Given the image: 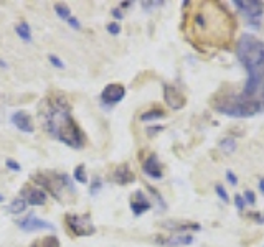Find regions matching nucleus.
<instances>
[{
	"label": "nucleus",
	"mask_w": 264,
	"mask_h": 247,
	"mask_svg": "<svg viewBox=\"0 0 264 247\" xmlns=\"http://www.w3.org/2000/svg\"><path fill=\"white\" fill-rule=\"evenodd\" d=\"M10 121H12V124L18 128V130L25 132V133H33V130H35L33 122H31L30 116L26 114L25 111H17V112H13L12 117H10Z\"/></svg>",
	"instance_id": "obj_14"
},
{
	"label": "nucleus",
	"mask_w": 264,
	"mask_h": 247,
	"mask_svg": "<svg viewBox=\"0 0 264 247\" xmlns=\"http://www.w3.org/2000/svg\"><path fill=\"white\" fill-rule=\"evenodd\" d=\"M164 99H165L167 106L174 111H180L187 104V99H185V96H183L182 91L179 88H175V86H170V84L164 86Z\"/></svg>",
	"instance_id": "obj_9"
},
{
	"label": "nucleus",
	"mask_w": 264,
	"mask_h": 247,
	"mask_svg": "<svg viewBox=\"0 0 264 247\" xmlns=\"http://www.w3.org/2000/svg\"><path fill=\"white\" fill-rule=\"evenodd\" d=\"M107 31H109L111 35H119L121 33V26H119V23L117 21H111V23H107Z\"/></svg>",
	"instance_id": "obj_28"
},
{
	"label": "nucleus",
	"mask_w": 264,
	"mask_h": 247,
	"mask_svg": "<svg viewBox=\"0 0 264 247\" xmlns=\"http://www.w3.org/2000/svg\"><path fill=\"white\" fill-rule=\"evenodd\" d=\"M15 223H17V226L21 231H25V233H35V231H40V229H50V231L55 229V226H53L51 223L36 218L35 214H30V216H26L23 219H17Z\"/></svg>",
	"instance_id": "obj_10"
},
{
	"label": "nucleus",
	"mask_w": 264,
	"mask_h": 247,
	"mask_svg": "<svg viewBox=\"0 0 264 247\" xmlns=\"http://www.w3.org/2000/svg\"><path fill=\"white\" fill-rule=\"evenodd\" d=\"M233 5L248 17V23L260 28V18L264 13V2L260 0H233Z\"/></svg>",
	"instance_id": "obj_6"
},
{
	"label": "nucleus",
	"mask_w": 264,
	"mask_h": 247,
	"mask_svg": "<svg viewBox=\"0 0 264 247\" xmlns=\"http://www.w3.org/2000/svg\"><path fill=\"white\" fill-rule=\"evenodd\" d=\"M149 209H152V203L147 200V196L142 191L134 193L131 198V211L134 213V216H142Z\"/></svg>",
	"instance_id": "obj_12"
},
{
	"label": "nucleus",
	"mask_w": 264,
	"mask_h": 247,
	"mask_svg": "<svg viewBox=\"0 0 264 247\" xmlns=\"http://www.w3.org/2000/svg\"><path fill=\"white\" fill-rule=\"evenodd\" d=\"M66 224L74 236H93L96 233V226L89 214H66Z\"/></svg>",
	"instance_id": "obj_7"
},
{
	"label": "nucleus",
	"mask_w": 264,
	"mask_h": 247,
	"mask_svg": "<svg viewBox=\"0 0 264 247\" xmlns=\"http://www.w3.org/2000/svg\"><path fill=\"white\" fill-rule=\"evenodd\" d=\"M215 191H217V195H218V198L222 200L223 203H228L230 201V196H228V193H226V190H225V186L223 185H215Z\"/></svg>",
	"instance_id": "obj_27"
},
{
	"label": "nucleus",
	"mask_w": 264,
	"mask_h": 247,
	"mask_svg": "<svg viewBox=\"0 0 264 247\" xmlns=\"http://www.w3.org/2000/svg\"><path fill=\"white\" fill-rule=\"evenodd\" d=\"M226 180H228L230 183L233 185V186H236V185H238V178H236V175H235V173H233V171H231V170H226Z\"/></svg>",
	"instance_id": "obj_34"
},
{
	"label": "nucleus",
	"mask_w": 264,
	"mask_h": 247,
	"mask_svg": "<svg viewBox=\"0 0 264 247\" xmlns=\"http://www.w3.org/2000/svg\"><path fill=\"white\" fill-rule=\"evenodd\" d=\"M38 119L41 127L53 138L63 142L71 148H83L86 145V135L71 117V106L66 96L53 93L41 101L38 107Z\"/></svg>",
	"instance_id": "obj_2"
},
{
	"label": "nucleus",
	"mask_w": 264,
	"mask_h": 247,
	"mask_svg": "<svg viewBox=\"0 0 264 247\" xmlns=\"http://www.w3.org/2000/svg\"><path fill=\"white\" fill-rule=\"evenodd\" d=\"M192 8V41L207 46H226L231 43L236 23L230 10L220 2H202Z\"/></svg>",
	"instance_id": "obj_1"
},
{
	"label": "nucleus",
	"mask_w": 264,
	"mask_h": 247,
	"mask_svg": "<svg viewBox=\"0 0 264 247\" xmlns=\"http://www.w3.org/2000/svg\"><path fill=\"white\" fill-rule=\"evenodd\" d=\"M142 171L147 176L154 180H160L164 176V170H162V163L159 162V157L155 153H150L147 158L144 160L142 163Z\"/></svg>",
	"instance_id": "obj_11"
},
{
	"label": "nucleus",
	"mask_w": 264,
	"mask_h": 247,
	"mask_svg": "<svg viewBox=\"0 0 264 247\" xmlns=\"http://www.w3.org/2000/svg\"><path fill=\"white\" fill-rule=\"evenodd\" d=\"M243 198H245V201H246V205H255L256 203V196H255V193H253L251 190H246L245 191V195H243Z\"/></svg>",
	"instance_id": "obj_31"
},
{
	"label": "nucleus",
	"mask_w": 264,
	"mask_h": 247,
	"mask_svg": "<svg viewBox=\"0 0 264 247\" xmlns=\"http://www.w3.org/2000/svg\"><path fill=\"white\" fill-rule=\"evenodd\" d=\"M220 148L223 150L225 153H233L236 150V140L235 137H225L223 140H220Z\"/></svg>",
	"instance_id": "obj_22"
},
{
	"label": "nucleus",
	"mask_w": 264,
	"mask_h": 247,
	"mask_svg": "<svg viewBox=\"0 0 264 247\" xmlns=\"http://www.w3.org/2000/svg\"><path fill=\"white\" fill-rule=\"evenodd\" d=\"M155 243H159L160 246H169V247H177V246H190L193 244V236L188 234H179V236H155Z\"/></svg>",
	"instance_id": "obj_15"
},
{
	"label": "nucleus",
	"mask_w": 264,
	"mask_h": 247,
	"mask_svg": "<svg viewBox=\"0 0 264 247\" xmlns=\"http://www.w3.org/2000/svg\"><path fill=\"white\" fill-rule=\"evenodd\" d=\"M260 191L264 195V178H260Z\"/></svg>",
	"instance_id": "obj_39"
},
{
	"label": "nucleus",
	"mask_w": 264,
	"mask_h": 247,
	"mask_svg": "<svg viewBox=\"0 0 264 247\" xmlns=\"http://www.w3.org/2000/svg\"><path fill=\"white\" fill-rule=\"evenodd\" d=\"M0 203H3V195H0Z\"/></svg>",
	"instance_id": "obj_42"
},
{
	"label": "nucleus",
	"mask_w": 264,
	"mask_h": 247,
	"mask_svg": "<svg viewBox=\"0 0 264 247\" xmlns=\"http://www.w3.org/2000/svg\"><path fill=\"white\" fill-rule=\"evenodd\" d=\"M48 60H50V63H51L55 68H58V69H64V63H63L56 55H48Z\"/></svg>",
	"instance_id": "obj_30"
},
{
	"label": "nucleus",
	"mask_w": 264,
	"mask_h": 247,
	"mask_svg": "<svg viewBox=\"0 0 264 247\" xmlns=\"http://www.w3.org/2000/svg\"><path fill=\"white\" fill-rule=\"evenodd\" d=\"M212 107L218 114L235 117V119H248L255 117L256 114L264 111V104L256 101L245 99L241 94L228 93V91H220L212 99Z\"/></svg>",
	"instance_id": "obj_4"
},
{
	"label": "nucleus",
	"mask_w": 264,
	"mask_h": 247,
	"mask_svg": "<svg viewBox=\"0 0 264 247\" xmlns=\"http://www.w3.org/2000/svg\"><path fill=\"white\" fill-rule=\"evenodd\" d=\"M236 56L248 73L240 94L245 99L264 104V41L251 33L241 35L236 43Z\"/></svg>",
	"instance_id": "obj_3"
},
{
	"label": "nucleus",
	"mask_w": 264,
	"mask_h": 247,
	"mask_svg": "<svg viewBox=\"0 0 264 247\" xmlns=\"http://www.w3.org/2000/svg\"><path fill=\"white\" fill-rule=\"evenodd\" d=\"M73 178L76 180L78 183H88V175H86V168H84V165H78L76 168H74Z\"/></svg>",
	"instance_id": "obj_23"
},
{
	"label": "nucleus",
	"mask_w": 264,
	"mask_h": 247,
	"mask_svg": "<svg viewBox=\"0 0 264 247\" xmlns=\"http://www.w3.org/2000/svg\"><path fill=\"white\" fill-rule=\"evenodd\" d=\"M112 180H114L117 185L124 186V185L134 183V181H136V175H134V171L131 170V166H129L127 163H122L114 170V173H112Z\"/></svg>",
	"instance_id": "obj_16"
},
{
	"label": "nucleus",
	"mask_w": 264,
	"mask_h": 247,
	"mask_svg": "<svg viewBox=\"0 0 264 247\" xmlns=\"http://www.w3.org/2000/svg\"><path fill=\"white\" fill-rule=\"evenodd\" d=\"M30 247H60V241L56 236H45V238L33 241Z\"/></svg>",
	"instance_id": "obj_20"
},
{
	"label": "nucleus",
	"mask_w": 264,
	"mask_h": 247,
	"mask_svg": "<svg viewBox=\"0 0 264 247\" xmlns=\"http://www.w3.org/2000/svg\"><path fill=\"white\" fill-rule=\"evenodd\" d=\"M101 188H102V180L99 178V176H96V178L93 180V183H91V188H89V195H91V196L98 195V193L101 191Z\"/></svg>",
	"instance_id": "obj_26"
},
{
	"label": "nucleus",
	"mask_w": 264,
	"mask_h": 247,
	"mask_svg": "<svg viewBox=\"0 0 264 247\" xmlns=\"http://www.w3.org/2000/svg\"><path fill=\"white\" fill-rule=\"evenodd\" d=\"M160 228H164L172 233H185V231H200L202 226L198 223L192 221H162L159 223Z\"/></svg>",
	"instance_id": "obj_13"
},
{
	"label": "nucleus",
	"mask_w": 264,
	"mask_h": 247,
	"mask_svg": "<svg viewBox=\"0 0 264 247\" xmlns=\"http://www.w3.org/2000/svg\"><path fill=\"white\" fill-rule=\"evenodd\" d=\"M235 205H236V208H238V211H243V209L246 208L245 198L241 196V195H236V196H235Z\"/></svg>",
	"instance_id": "obj_32"
},
{
	"label": "nucleus",
	"mask_w": 264,
	"mask_h": 247,
	"mask_svg": "<svg viewBox=\"0 0 264 247\" xmlns=\"http://www.w3.org/2000/svg\"><path fill=\"white\" fill-rule=\"evenodd\" d=\"M66 21L69 23V26H73L74 30H78V28H79V21H78V18H76V17H69Z\"/></svg>",
	"instance_id": "obj_36"
},
{
	"label": "nucleus",
	"mask_w": 264,
	"mask_h": 247,
	"mask_svg": "<svg viewBox=\"0 0 264 247\" xmlns=\"http://www.w3.org/2000/svg\"><path fill=\"white\" fill-rule=\"evenodd\" d=\"M111 13H112V17H114L116 20H122V12H121V8H112Z\"/></svg>",
	"instance_id": "obj_37"
},
{
	"label": "nucleus",
	"mask_w": 264,
	"mask_h": 247,
	"mask_svg": "<svg viewBox=\"0 0 264 247\" xmlns=\"http://www.w3.org/2000/svg\"><path fill=\"white\" fill-rule=\"evenodd\" d=\"M124 96H126V88H124L122 84H107L104 89H102L101 93V103L104 106H116L117 103H121L124 99Z\"/></svg>",
	"instance_id": "obj_8"
},
{
	"label": "nucleus",
	"mask_w": 264,
	"mask_h": 247,
	"mask_svg": "<svg viewBox=\"0 0 264 247\" xmlns=\"http://www.w3.org/2000/svg\"><path fill=\"white\" fill-rule=\"evenodd\" d=\"M147 190L150 191V195H152V196L155 198V200H157L160 209H167V205H165V201H164L162 195H160V193H159V190H155V188H152L150 185H147Z\"/></svg>",
	"instance_id": "obj_25"
},
{
	"label": "nucleus",
	"mask_w": 264,
	"mask_h": 247,
	"mask_svg": "<svg viewBox=\"0 0 264 247\" xmlns=\"http://www.w3.org/2000/svg\"><path fill=\"white\" fill-rule=\"evenodd\" d=\"M0 68H8V64L5 63L3 60H0Z\"/></svg>",
	"instance_id": "obj_41"
},
{
	"label": "nucleus",
	"mask_w": 264,
	"mask_h": 247,
	"mask_svg": "<svg viewBox=\"0 0 264 247\" xmlns=\"http://www.w3.org/2000/svg\"><path fill=\"white\" fill-rule=\"evenodd\" d=\"M164 128H165L164 125H149V127H147V130H145V132H147V135H149V137H155L159 132H162Z\"/></svg>",
	"instance_id": "obj_29"
},
{
	"label": "nucleus",
	"mask_w": 264,
	"mask_h": 247,
	"mask_svg": "<svg viewBox=\"0 0 264 247\" xmlns=\"http://www.w3.org/2000/svg\"><path fill=\"white\" fill-rule=\"evenodd\" d=\"M35 183L41 185L46 191H50L56 201L61 205H71L76 198V188L73 186L68 175L56 173V171H40L33 175Z\"/></svg>",
	"instance_id": "obj_5"
},
{
	"label": "nucleus",
	"mask_w": 264,
	"mask_h": 247,
	"mask_svg": "<svg viewBox=\"0 0 264 247\" xmlns=\"http://www.w3.org/2000/svg\"><path fill=\"white\" fill-rule=\"evenodd\" d=\"M26 206H28V203H26L23 196H20V198H15V200L10 203L7 206V211L10 214H21L26 209Z\"/></svg>",
	"instance_id": "obj_19"
},
{
	"label": "nucleus",
	"mask_w": 264,
	"mask_h": 247,
	"mask_svg": "<svg viewBox=\"0 0 264 247\" xmlns=\"http://www.w3.org/2000/svg\"><path fill=\"white\" fill-rule=\"evenodd\" d=\"M55 12L58 13V17H61L63 20H68L71 17V12H69V7L64 3H55Z\"/></svg>",
	"instance_id": "obj_24"
},
{
	"label": "nucleus",
	"mask_w": 264,
	"mask_h": 247,
	"mask_svg": "<svg viewBox=\"0 0 264 247\" xmlns=\"http://www.w3.org/2000/svg\"><path fill=\"white\" fill-rule=\"evenodd\" d=\"M131 5H132V2H122L121 8H127V7H131Z\"/></svg>",
	"instance_id": "obj_40"
},
{
	"label": "nucleus",
	"mask_w": 264,
	"mask_h": 247,
	"mask_svg": "<svg viewBox=\"0 0 264 247\" xmlns=\"http://www.w3.org/2000/svg\"><path fill=\"white\" fill-rule=\"evenodd\" d=\"M5 165H7V168H10L12 171H20L21 170V166L18 162H15V160L12 158H7V162H5Z\"/></svg>",
	"instance_id": "obj_33"
},
{
	"label": "nucleus",
	"mask_w": 264,
	"mask_h": 247,
	"mask_svg": "<svg viewBox=\"0 0 264 247\" xmlns=\"http://www.w3.org/2000/svg\"><path fill=\"white\" fill-rule=\"evenodd\" d=\"M21 196H26V203L31 206H43L46 203V193L41 188H23Z\"/></svg>",
	"instance_id": "obj_17"
},
{
	"label": "nucleus",
	"mask_w": 264,
	"mask_h": 247,
	"mask_svg": "<svg viewBox=\"0 0 264 247\" xmlns=\"http://www.w3.org/2000/svg\"><path fill=\"white\" fill-rule=\"evenodd\" d=\"M165 2H142V5L145 8H149V7H154V5H164Z\"/></svg>",
	"instance_id": "obj_38"
},
{
	"label": "nucleus",
	"mask_w": 264,
	"mask_h": 247,
	"mask_svg": "<svg viewBox=\"0 0 264 247\" xmlns=\"http://www.w3.org/2000/svg\"><path fill=\"white\" fill-rule=\"evenodd\" d=\"M15 31H17V35H18L23 41H31V30H30V25L26 23L25 20H21L20 23L15 26Z\"/></svg>",
	"instance_id": "obj_21"
},
{
	"label": "nucleus",
	"mask_w": 264,
	"mask_h": 247,
	"mask_svg": "<svg viewBox=\"0 0 264 247\" xmlns=\"http://www.w3.org/2000/svg\"><path fill=\"white\" fill-rule=\"evenodd\" d=\"M165 117V111L160 109V107H154V109H149L141 114V121L142 122H150V121H157V119H164Z\"/></svg>",
	"instance_id": "obj_18"
},
{
	"label": "nucleus",
	"mask_w": 264,
	"mask_h": 247,
	"mask_svg": "<svg viewBox=\"0 0 264 247\" xmlns=\"http://www.w3.org/2000/svg\"><path fill=\"white\" fill-rule=\"evenodd\" d=\"M250 218L255 219L256 223H260V224H264V213H250L248 214Z\"/></svg>",
	"instance_id": "obj_35"
}]
</instances>
